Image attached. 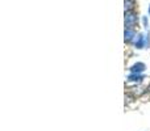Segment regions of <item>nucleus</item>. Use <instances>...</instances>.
<instances>
[{
    "label": "nucleus",
    "instance_id": "39448f33",
    "mask_svg": "<svg viewBox=\"0 0 150 131\" xmlns=\"http://www.w3.org/2000/svg\"><path fill=\"white\" fill-rule=\"evenodd\" d=\"M146 71V64L144 62H134L129 67L130 74H144Z\"/></svg>",
    "mask_w": 150,
    "mask_h": 131
},
{
    "label": "nucleus",
    "instance_id": "0eeeda50",
    "mask_svg": "<svg viewBox=\"0 0 150 131\" xmlns=\"http://www.w3.org/2000/svg\"><path fill=\"white\" fill-rule=\"evenodd\" d=\"M142 24H144V28H148L149 21H148V17H146V16H144L142 17Z\"/></svg>",
    "mask_w": 150,
    "mask_h": 131
},
{
    "label": "nucleus",
    "instance_id": "7ed1b4c3",
    "mask_svg": "<svg viewBox=\"0 0 150 131\" xmlns=\"http://www.w3.org/2000/svg\"><path fill=\"white\" fill-rule=\"evenodd\" d=\"M145 75L144 74H128L127 76V81L130 83V84H134V85H140L145 81Z\"/></svg>",
    "mask_w": 150,
    "mask_h": 131
},
{
    "label": "nucleus",
    "instance_id": "6e6552de",
    "mask_svg": "<svg viewBox=\"0 0 150 131\" xmlns=\"http://www.w3.org/2000/svg\"><path fill=\"white\" fill-rule=\"evenodd\" d=\"M146 92H150V81H149V84H148V87H146Z\"/></svg>",
    "mask_w": 150,
    "mask_h": 131
},
{
    "label": "nucleus",
    "instance_id": "1a4fd4ad",
    "mask_svg": "<svg viewBox=\"0 0 150 131\" xmlns=\"http://www.w3.org/2000/svg\"><path fill=\"white\" fill-rule=\"evenodd\" d=\"M148 13H149V16H150V5H149V9H148Z\"/></svg>",
    "mask_w": 150,
    "mask_h": 131
},
{
    "label": "nucleus",
    "instance_id": "423d86ee",
    "mask_svg": "<svg viewBox=\"0 0 150 131\" xmlns=\"http://www.w3.org/2000/svg\"><path fill=\"white\" fill-rule=\"evenodd\" d=\"M134 7H136V1H134V0H125V12L134 11Z\"/></svg>",
    "mask_w": 150,
    "mask_h": 131
},
{
    "label": "nucleus",
    "instance_id": "20e7f679",
    "mask_svg": "<svg viewBox=\"0 0 150 131\" xmlns=\"http://www.w3.org/2000/svg\"><path fill=\"white\" fill-rule=\"evenodd\" d=\"M138 33H136V29H125L124 32V41L127 45H132L134 42Z\"/></svg>",
    "mask_w": 150,
    "mask_h": 131
},
{
    "label": "nucleus",
    "instance_id": "f257e3e1",
    "mask_svg": "<svg viewBox=\"0 0 150 131\" xmlns=\"http://www.w3.org/2000/svg\"><path fill=\"white\" fill-rule=\"evenodd\" d=\"M133 46L137 50H142V49H150V36L145 33H138L136 37Z\"/></svg>",
    "mask_w": 150,
    "mask_h": 131
},
{
    "label": "nucleus",
    "instance_id": "f03ea898",
    "mask_svg": "<svg viewBox=\"0 0 150 131\" xmlns=\"http://www.w3.org/2000/svg\"><path fill=\"white\" fill-rule=\"evenodd\" d=\"M124 24H125V29H136L138 26V15L134 11L125 12Z\"/></svg>",
    "mask_w": 150,
    "mask_h": 131
}]
</instances>
